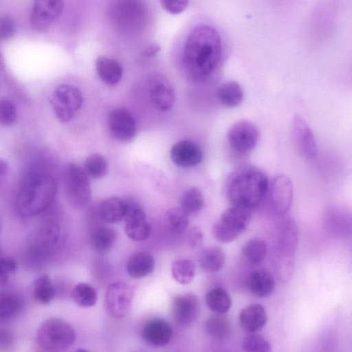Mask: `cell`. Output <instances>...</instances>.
<instances>
[{"mask_svg": "<svg viewBox=\"0 0 352 352\" xmlns=\"http://www.w3.org/2000/svg\"><path fill=\"white\" fill-rule=\"evenodd\" d=\"M38 346L45 351L59 352L68 349L76 340L74 329L66 321L52 318L42 322L38 329Z\"/></svg>", "mask_w": 352, "mask_h": 352, "instance_id": "cell-5", "label": "cell"}, {"mask_svg": "<svg viewBox=\"0 0 352 352\" xmlns=\"http://www.w3.org/2000/svg\"><path fill=\"white\" fill-rule=\"evenodd\" d=\"M248 287L251 292L259 298L270 296L274 291L276 281L273 275L266 270L253 272L248 279Z\"/></svg>", "mask_w": 352, "mask_h": 352, "instance_id": "cell-25", "label": "cell"}, {"mask_svg": "<svg viewBox=\"0 0 352 352\" xmlns=\"http://www.w3.org/2000/svg\"><path fill=\"white\" fill-rule=\"evenodd\" d=\"M16 262L8 257L0 258V284L3 285L6 283L9 278L16 270Z\"/></svg>", "mask_w": 352, "mask_h": 352, "instance_id": "cell-43", "label": "cell"}, {"mask_svg": "<svg viewBox=\"0 0 352 352\" xmlns=\"http://www.w3.org/2000/svg\"><path fill=\"white\" fill-rule=\"evenodd\" d=\"M63 0H34L30 23L32 30L44 32L60 16Z\"/></svg>", "mask_w": 352, "mask_h": 352, "instance_id": "cell-12", "label": "cell"}, {"mask_svg": "<svg viewBox=\"0 0 352 352\" xmlns=\"http://www.w3.org/2000/svg\"><path fill=\"white\" fill-rule=\"evenodd\" d=\"M160 3L168 13L178 14L186 10L188 5V0H160Z\"/></svg>", "mask_w": 352, "mask_h": 352, "instance_id": "cell-44", "label": "cell"}, {"mask_svg": "<svg viewBox=\"0 0 352 352\" xmlns=\"http://www.w3.org/2000/svg\"><path fill=\"white\" fill-rule=\"evenodd\" d=\"M226 255L223 250L216 245L204 249L199 256V263L204 270L208 272H217L225 264Z\"/></svg>", "mask_w": 352, "mask_h": 352, "instance_id": "cell-29", "label": "cell"}, {"mask_svg": "<svg viewBox=\"0 0 352 352\" xmlns=\"http://www.w3.org/2000/svg\"><path fill=\"white\" fill-rule=\"evenodd\" d=\"M149 97L153 107L162 112L169 111L175 102L174 89L170 82L162 76H155L151 80Z\"/></svg>", "mask_w": 352, "mask_h": 352, "instance_id": "cell-18", "label": "cell"}, {"mask_svg": "<svg viewBox=\"0 0 352 352\" xmlns=\"http://www.w3.org/2000/svg\"><path fill=\"white\" fill-rule=\"evenodd\" d=\"M142 336L144 341L150 345L164 346L170 342L173 336V329L164 320L154 318L144 325Z\"/></svg>", "mask_w": 352, "mask_h": 352, "instance_id": "cell-19", "label": "cell"}, {"mask_svg": "<svg viewBox=\"0 0 352 352\" xmlns=\"http://www.w3.org/2000/svg\"><path fill=\"white\" fill-rule=\"evenodd\" d=\"M155 270L153 256L146 252H137L130 256L126 263L127 274L132 278L139 279L147 276Z\"/></svg>", "mask_w": 352, "mask_h": 352, "instance_id": "cell-23", "label": "cell"}, {"mask_svg": "<svg viewBox=\"0 0 352 352\" xmlns=\"http://www.w3.org/2000/svg\"><path fill=\"white\" fill-rule=\"evenodd\" d=\"M216 96L222 105L232 108L239 106L243 102L244 94L237 82L228 81L217 88Z\"/></svg>", "mask_w": 352, "mask_h": 352, "instance_id": "cell-28", "label": "cell"}, {"mask_svg": "<svg viewBox=\"0 0 352 352\" xmlns=\"http://www.w3.org/2000/svg\"><path fill=\"white\" fill-rule=\"evenodd\" d=\"M133 296L134 289L129 283L123 281L110 283L104 295L106 312L115 318H124L129 312Z\"/></svg>", "mask_w": 352, "mask_h": 352, "instance_id": "cell-11", "label": "cell"}, {"mask_svg": "<svg viewBox=\"0 0 352 352\" xmlns=\"http://www.w3.org/2000/svg\"><path fill=\"white\" fill-rule=\"evenodd\" d=\"M292 137L299 154L311 160L317 155L314 135L307 122L300 115H295L291 123Z\"/></svg>", "mask_w": 352, "mask_h": 352, "instance_id": "cell-15", "label": "cell"}, {"mask_svg": "<svg viewBox=\"0 0 352 352\" xmlns=\"http://www.w3.org/2000/svg\"><path fill=\"white\" fill-rule=\"evenodd\" d=\"M60 235L58 224L48 221L36 228L28 242V256L31 262L41 264L49 258Z\"/></svg>", "mask_w": 352, "mask_h": 352, "instance_id": "cell-7", "label": "cell"}, {"mask_svg": "<svg viewBox=\"0 0 352 352\" xmlns=\"http://www.w3.org/2000/svg\"><path fill=\"white\" fill-rule=\"evenodd\" d=\"M171 273L173 278L180 284L190 283L195 276V266L189 259H179L173 262Z\"/></svg>", "mask_w": 352, "mask_h": 352, "instance_id": "cell-37", "label": "cell"}, {"mask_svg": "<svg viewBox=\"0 0 352 352\" xmlns=\"http://www.w3.org/2000/svg\"><path fill=\"white\" fill-rule=\"evenodd\" d=\"M268 185V178L263 170L252 166H243L228 178L226 195L232 205L252 208L264 199Z\"/></svg>", "mask_w": 352, "mask_h": 352, "instance_id": "cell-3", "label": "cell"}, {"mask_svg": "<svg viewBox=\"0 0 352 352\" xmlns=\"http://www.w3.org/2000/svg\"><path fill=\"white\" fill-rule=\"evenodd\" d=\"M14 21L9 16H0V41L12 38L16 33Z\"/></svg>", "mask_w": 352, "mask_h": 352, "instance_id": "cell-42", "label": "cell"}, {"mask_svg": "<svg viewBox=\"0 0 352 352\" xmlns=\"http://www.w3.org/2000/svg\"><path fill=\"white\" fill-rule=\"evenodd\" d=\"M125 203L126 212L124 220L126 235L132 240L137 241L147 239L150 236L151 228L146 220L144 211L134 201L127 200Z\"/></svg>", "mask_w": 352, "mask_h": 352, "instance_id": "cell-14", "label": "cell"}, {"mask_svg": "<svg viewBox=\"0 0 352 352\" xmlns=\"http://www.w3.org/2000/svg\"><path fill=\"white\" fill-rule=\"evenodd\" d=\"M72 297L78 306L89 307L94 306L97 302V292L89 284L79 283L74 287Z\"/></svg>", "mask_w": 352, "mask_h": 352, "instance_id": "cell-36", "label": "cell"}, {"mask_svg": "<svg viewBox=\"0 0 352 352\" xmlns=\"http://www.w3.org/2000/svg\"><path fill=\"white\" fill-rule=\"evenodd\" d=\"M108 125L113 136L122 142L131 140L136 133L135 121L124 108L118 107L110 111Z\"/></svg>", "mask_w": 352, "mask_h": 352, "instance_id": "cell-16", "label": "cell"}, {"mask_svg": "<svg viewBox=\"0 0 352 352\" xmlns=\"http://www.w3.org/2000/svg\"><path fill=\"white\" fill-rule=\"evenodd\" d=\"M223 58L222 41L215 28L199 25L190 32L184 45L182 60L194 81L212 80L221 68Z\"/></svg>", "mask_w": 352, "mask_h": 352, "instance_id": "cell-1", "label": "cell"}, {"mask_svg": "<svg viewBox=\"0 0 352 352\" xmlns=\"http://www.w3.org/2000/svg\"><path fill=\"white\" fill-rule=\"evenodd\" d=\"M96 69L100 80L109 85H116L122 76V67L115 59L100 56L96 61Z\"/></svg>", "mask_w": 352, "mask_h": 352, "instance_id": "cell-27", "label": "cell"}, {"mask_svg": "<svg viewBox=\"0 0 352 352\" xmlns=\"http://www.w3.org/2000/svg\"><path fill=\"white\" fill-rule=\"evenodd\" d=\"M267 244L260 238L248 240L243 246L242 254L244 258L252 265L261 264L267 254Z\"/></svg>", "mask_w": 352, "mask_h": 352, "instance_id": "cell-33", "label": "cell"}, {"mask_svg": "<svg viewBox=\"0 0 352 352\" xmlns=\"http://www.w3.org/2000/svg\"><path fill=\"white\" fill-rule=\"evenodd\" d=\"M55 295L54 287L50 277L43 274L37 277L33 283V296L41 304H48Z\"/></svg>", "mask_w": 352, "mask_h": 352, "instance_id": "cell-35", "label": "cell"}, {"mask_svg": "<svg viewBox=\"0 0 352 352\" xmlns=\"http://www.w3.org/2000/svg\"><path fill=\"white\" fill-rule=\"evenodd\" d=\"M298 234L297 225L290 217L284 218L278 225L272 265L276 277L283 282L289 280L294 272Z\"/></svg>", "mask_w": 352, "mask_h": 352, "instance_id": "cell-4", "label": "cell"}, {"mask_svg": "<svg viewBox=\"0 0 352 352\" xmlns=\"http://www.w3.org/2000/svg\"><path fill=\"white\" fill-rule=\"evenodd\" d=\"M85 170L89 177L100 179L107 173V162L101 155L91 154L85 162Z\"/></svg>", "mask_w": 352, "mask_h": 352, "instance_id": "cell-39", "label": "cell"}, {"mask_svg": "<svg viewBox=\"0 0 352 352\" xmlns=\"http://www.w3.org/2000/svg\"><path fill=\"white\" fill-rule=\"evenodd\" d=\"M23 303L21 297L15 292H0V319L16 316L22 309Z\"/></svg>", "mask_w": 352, "mask_h": 352, "instance_id": "cell-32", "label": "cell"}, {"mask_svg": "<svg viewBox=\"0 0 352 352\" xmlns=\"http://www.w3.org/2000/svg\"><path fill=\"white\" fill-rule=\"evenodd\" d=\"M227 138L231 148L243 154L255 148L258 142L259 132L253 123L248 120H240L230 128Z\"/></svg>", "mask_w": 352, "mask_h": 352, "instance_id": "cell-13", "label": "cell"}, {"mask_svg": "<svg viewBox=\"0 0 352 352\" xmlns=\"http://www.w3.org/2000/svg\"><path fill=\"white\" fill-rule=\"evenodd\" d=\"M116 232L110 227L98 226L91 234L90 242L97 252H104L113 246L116 240Z\"/></svg>", "mask_w": 352, "mask_h": 352, "instance_id": "cell-30", "label": "cell"}, {"mask_svg": "<svg viewBox=\"0 0 352 352\" xmlns=\"http://www.w3.org/2000/svg\"><path fill=\"white\" fill-rule=\"evenodd\" d=\"M16 119V109L14 102L8 98L0 99V124L10 125Z\"/></svg>", "mask_w": 352, "mask_h": 352, "instance_id": "cell-41", "label": "cell"}, {"mask_svg": "<svg viewBox=\"0 0 352 352\" xmlns=\"http://www.w3.org/2000/svg\"><path fill=\"white\" fill-rule=\"evenodd\" d=\"M12 335L5 331H0V346H6L12 342Z\"/></svg>", "mask_w": 352, "mask_h": 352, "instance_id": "cell-47", "label": "cell"}, {"mask_svg": "<svg viewBox=\"0 0 352 352\" xmlns=\"http://www.w3.org/2000/svg\"><path fill=\"white\" fill-rule=\"evenodd\" d=\"M199 302L192 294L176 296L172 302L171 315L175 322L182 325L193 323L199 314Z\"/></svg>", "mask_w": 352, "mask_h": 352, "instance_id": "cell-17", "label": "cell"}, {"mask_svg": "<svg viewBox=\"0 0 352 352\" xmlns=\"http://www.w3.org/2000/svg\"><path fill=\"white\" fill-rule=\"evenodd\" d=\"M165 216L173 234H182L186 231L189 223L188 214L181 206L170 208Z\"/></svg>", "mask_w": 352, "mask_h": 352, "instance_id": "cell-34", "label": "cell"}, {"mask_svg": "<svg viewBox=\"0 0 352 352\" xmlns=\"http://www.w3.org/2000/svg\"><path fill=\"white\" fill-rule=\"evenodd\" d=\"M83 99L80 91L70 85H61L54 90L51 104L56 117L61 122L70 121L81 108Z\"/></svg>", "mask_w": 352, "mask_h": 352, "instance_id": "cell-10", "label": "cell"}, {"mask_svg": "<svg viewBox=\"0 0 352 352\" xmlns=\"http://www.w3.org/2000/svg\"><path fill=\"white\" fill-rule=\"evenodd\" d=\"M126 212V203L119 197H110L98 206V213L101 220L106 223H114L124 219Z\"/></svg>", "mask_w": 352, "mask_h": 352, "instance_id": "cell-26", "label": "cell"}, {"mask_svg": "<svg viewBox=\"0 0 352 352\" xmlns=\"http://www.w3.org/2000/svg\"><path fill=\"white\" fill-rule=\"evenodd\" d=\"M111 12L117 23H124L127 25L134 19L138 22L144 13L142 4L139 0L116 1L112 6Z\"/></svg>", "mask_w": 352, "mask_h": 352, "instance_id": "cell-22", "label": "cell"}, {"mask_svg": "<svg viewBox=\"0 0 352 352\" xmlns=\"http://www.w3.org/2000/svg\"><path fill=\"white\" fill-rule=\"evenodd\" d=\"M65 190L69 202L76 208L85 206L91 197V188L85 169L70 164L65 171Z\"/></svg>", "mask_w": 352, "mask_h": 352, "instance_id": "cell-9", "label": "cell"}, {"mask_svg": "<svg viewBox=\"0 0 352 352\" xmlns=\"http://www.w3.org/2000/svg\"><path fill=\"white\" fill-rule=\"evenodd\" d=\"M170 157L174 164L181 167H191L199 164L203 157L199 147L188 140L175 144L170 149Z\"/></svg>", "mask_w": 352, "mask_h": 352, "instance_id": "cell-20", "label": "cell"}, {"mask_svg": "<svg viewBox=\"0 0 352 352\" xmlns=\"http://www.w3.org/2000/svg\"><path fill=\"white\" fill-rule=\"evenodd\" d=\"M160 50V47L155 43H152L148 45L144 51L143 54L146 57H151L155 56Z\"/></svg>", "mask_w": 352, "mask_h": 352, "instance_id": "cell-46", "label": "cell"}, {"mask_svg": "<svg viewBox=\"0 0 352 352\" xmlns=\"http://www.w3.org/2000/svg\"><path fill=\"white\" fill-rule=\"evenodd\" d=\"M239 322L242 328L246 331L258 332L265 326L267 322V311L261 304H250L240 311Z\"/></svg>", "mask_w": 352, "mask_h": 352, "instance_id": "cell-21", "label": "cell"}, {"mask_svg": "<svg viewBox=\"0 0 352 352\" xmlns=\"http://www.w3.org/2000/svg\"><path fill=\"white\" fill-rule=\"evenodd\" d=\"M57 191L54 177L43 166L28 168L21 179L16 206L19 213L25 217L36 216L48 208Z\"/></svg>", "mask_w": 352, "mask_h": 352, "instance_id": "cell-2", "label": "cell"}, {"mask_svg": "<svg viewBox=\"0 0 352 352\" xmlns=\"http://www.w3.org/2000/svg\"><path fill=\"white\" fill-rule=\"evenodd\" d=\"M243 350L248 352H271L270 342L256 332L247 335L242 341Z\"/></svg>", "mask_w": 352, "mask_h": 352, "instance_id": "cell-40", "label": "cell"}, {"mask_svg": "<svg viewBox=\"0 0 352 352\" xmlns=\"http://www.w3.org/2000/svg\"><path fill=\"white\" fill-rule=\"evenodd\" d=\"M203 239L202 230L198 226H193L187 232L186 241L192 248L199 247L201 244Z\"/></svg>", "mask_w": 352, "mask_h": 352, "instance_id": "cell-45", "label": "cell"}, {"mask_svg": "<svg viewBox=\"0 0 352 352\" xmlns=\"http://www.w3.org/2000/svg\"><path fill=\"white\" fill-rule=\"evenodd\" d=\"M293 195L294 188L290 179L285 175H278L269 182L264 199L270 213L276 217H283L290 208Z\"/></svg>", "mask_w": 352, "mask_h": 352, "instance_id": "cell-8", "label": "cell"}, {"mask_svg": "<svg viewBox=\"0 0 352 352\" xmlns=\"http://www.w3.org/2000/svg\"><path fill=\"white\" fill-rule=\"evenodd\" d=\"M181 207L189 214L199 213L204 206V197L201 191L195 187L187 190L181 198Z\"/></svg>", "mask_w": 352, "mask_h": 352, "instance_id": "cell-38", "label": "cell"}, {"mask_svg": "<svg viewBox=\"0 0 352 352\" xmlns=\"http://www.w3.org/2000/svg\"><path fill=\"white\" fill-rule=\"evenodd\" d=\"M8 170V164L0 159V182L2 178L6 175Z\"/></svg>", "mask_w": 352, "mask_h": 352, "instance_id": "cell-48", "label": "cell"}, {"mask_svg": "<svg viewBox=\"0 0 352 352\" xmlns=\"http://www.w3.org/2000/svg\"><path fill=\"white\" fill-rule=\"evenodd\" d=\"M251 215V208L232 205L212 226L213 236L223 243L233 241L246 230Z\"/></svg>", "mask_w": 352, "mask_h": 352, "instance_id": "cell-6", "label": "cell"}, {"mask_svg": "<svg viewBox=\"0 0 352 352\" xmlns=\"http://www.w3.org/2000/svg\"><path fill=\"white\" fill-rule=\"evenodd\" d=\"M231 322L226 314H217L210 316L204 323L205 333L211 339L217 341L226 340L231 333Z\"/></svg>", "mask_w": 352, "mask_h": 352, "instance_id": "cell-24", "label": "cell"}, {"mask_svg": "<svg viewBox=\"0 0 352 352\" xmlns=\"http://www.w3.org/2000/svg\"><path fill=\"white\" fill-rule=\"evenodd\" d=\"M206 302L208 308L217 314H226L232 306L230 294L222 287L210 289L206 294Z\"/></svg>", "mask_w": 352, "mask_h": 352, "instance_id": "cell-31", "label": "cell"}]
</instances>
